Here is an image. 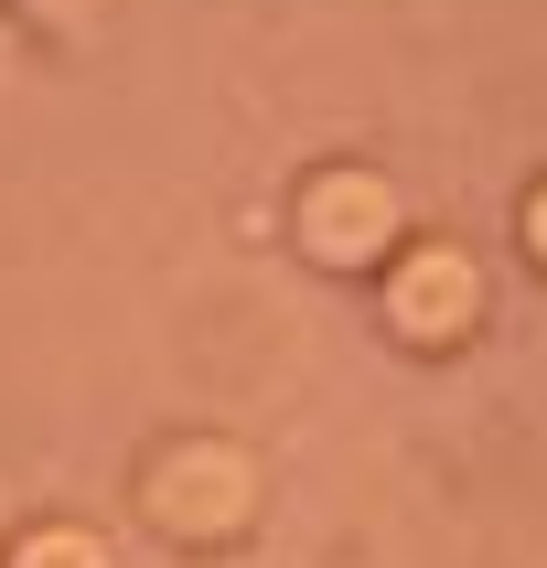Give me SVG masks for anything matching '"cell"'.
I'll return each instance as SVG.
<instances>
[{
  "mask_svg": "<svg viewBox=\"0 0 547 568\" xmlns=\"http://www.w3.org/2000/svg\"><path fill=\"white\" fill-rule=\"evenodd\" d=\"M526 236H537V257H547V193H537V225H526Z\"/></svg>",
  "mask_w": 547,
  "mask_h": 568,
  "instance_id": "3957f363",
  "label": "cell"
},
{
  "mask_svg": "<svg viewBox=\"0 0 547 568\" xmlns=\"http://www.w3.org/2000/svg\"><path fill=\"white\" fill-rule=\"evenodd\" d=\"M11 568H108V547H97L87 526H32V537L11 547Z\"/></svg>",
  "mask_w": 547,
  "mask_h": 568,
  "instance_id": "7a4b0ae2",
  "label": "cell"
},
{
  "mask_svg": "<svg viewBox=\"0 0 547 568\" xmlns=\"http://www.w3.org/2000/svg\"><path fill=\"white\" fill-rule=\"evenodd\" d=\"M462 312H473V280L450 268V257H429L408 280V301H397V322H408L418 344H440V333H462Z\"/></svg>",
  "mask_w": 547,
  "mask_h": 568,
  "instance_id": "6da1fadb",
  "label": "cell"
}]
</instances>
